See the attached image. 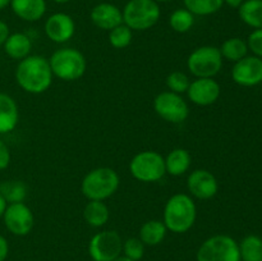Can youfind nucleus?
Returning a JSON list of instances; mask_svg holds the SVG:
<instances>
[{
  "label": "nucleus",
  "instance_id": "1",
  "mask_svg": "<svg viewBox=\"0 0 262 261\" xmlns=\"http://www.w3.org/2000/svg\"><path fill=\"white\" fill-rule=\"evenodd\" d=\"M49 59L42 55H28L15 68V81L23 91L40 95L48 91L53 83Z\"/></svg>",
  "mask_w": 262,
  "mask_h": 261
},
{
  "label": "nucleus",
  "instance_id": "2",
  "mask_svg": "<svg viewBox=\"0 0 262 261\" xmlns=\"http://www.w3.org/2000/svg\"><path fill=\"white\" fill-rule=\"evenodd\" d=\"M197 206L193 197L187 193L170 196L164 206L163 222L171 233L182 234L191 229L196 223Z\"/></svg>",
  "mask_w": 262,
  "mask_h": 261
},
{
  "label": "nucleus",
  "instance_id": "3",
  "mask_svg": "<svg viewBox=\"0 0 262 261\" xmlns=\"http://www.w3.org/2000/svg\"><path fill=\"white\" fill-rule=\"evenodd\" d=\"M119 174L109 166H100L90 170L81 182V192L87 200L105 201L118 191Z\"/></svg>",
  "mask_w": 262,
  "mask_h": 261
},
{
  "label": "nucleus",
  "instance_id": "4",
  "mask_svg": "<svg viewBox=\"0 0 262 261\" xmlns=\"http://www.w3.org/2000/svg\"><path fill=\"white\" fill-rule=\"evenodd\" d=\"M54 77L66 82L81 78L87 69V60L83 54L74 48H61L54 51L49 58Z\"/></svg>",
  "mask_w": 262,
  "mask_h": 261
},
{
  "label": "nucleus",
  "instance_id": "5",
  "mask_svg": "<svg viewBox=\"0 0 262 261\" xmlns=\"http://www.w3.org/2000/svg\"><path fill=\"white\" fill-rule=\"evenodd\" d=\"M122 14L123 23L132 31H147L159 22L161 9L154 0H129Z\"/></svg>",
  "mask_w": 262,
  "mask_h": 261
},
{
  "label": "nucleus",
  "instance_id": "6",
  "mask_svg": "<svg viewBox=\"0 0 262 261\" xmlns=\"http://www.w3.org/2000/svg\"><path fill=\"white\" fill-rule=\"evenodd\" d=\"M129 171L130 176L138 182L154 183L166 174L165 159L158 151H140L129 161Z\"/></svg>",
  "mask_w": 262,
  "mask_h": 261
},
{
  "label": "nucleus",
  "instance_id": "7",
  "mask_svg": "<svg viewBox=\"0 0 262 261\" xmlns=\"http://www.w3.org/2000/svg\"><path fill=\"white\" fill-rule=\"evenodd\" d=\"M223 56L219 48L204 45L196 48L187 58V68L196 78H214L223 68Z\"/></svg>",
  "mask_w": 262,
  "mask_h": 261
},
{
  "label": "nucleus",
  "instance_id": "8",
  "mask_svg": "<svg viewBox=\"0 0 262 261\" xmlns=\"http://www.w3.org/2000/svg\"><path fill=\"white\" fill-rule=\"evenodd\" d=\"M197 261H241L238 242L228 234H215L201 243Z\"/></svg>",
  "mask_w": 262,
  "mask_h": 261
},
{
  "label": "nucleus",
  "instance_id": "9",
  "mask_svg": "<svg viewBox=\"0 0 262 261\" xmlns=\"http://www.w3.org/2000/svg\"><path fill=\"white\" fill-rule=\"evenodd\" d=\"M155 113L165 122L179 124L183 123L189 115L188 102L183 96L171 91H163L154 99Z\"/></svg>",
  "mask_w": 262,
  "mask_h": 261
},
{
  "label": "nucleus",
  "instance_id": "10",
  "mask_svg": "<svg viewBox=\"0 0 262 261\" xmlns=\"http://www.w3.org/2000/svg\"><path fill=\"white\" fill-rule=\"evenodd\" d=\"M122 251L123 240L117 230H101L90 240L89 253L94 261H114Z\"/></svg>",
  "mask_w": 262,
  "mask_h": 261
},
{
  "label": "nucleus",
  "instance_id": "11",
  "mask_svg": "<svg viewBox=\"0 0 262 261\" xmlns=\"http://www.w3.org/2000/svg\"><path fill=\"white\" fill-rule=\"evenodd\" d=\"M4 225L12 234L25 237L32 230L35 224V216L30 206L25 202L9 204L3 215Z\"/></svg>",
  "mask_w": 262,
  "mask_h": 261
},
{
  "label": "nucleus",
  "instance_id": "12",
  "mask_svg": "<svg viewBox=\"0 0 262 261\" xmlns=\"http://www.w3.org/2000/svg\"><path fill=\"white\" fill-rule=\"evenodd\" d=\"M187 189L194 199L211 200L219 192V182L207 169H194L187 178Z\"/></svg>",
  "mask_w": 262,
  "mask_h": 261
},
{
  "label": "nucleus",
  "instance_id": "13",
  "mask_svg": "<svg viewBox=\"0 0 262 261\" xmlns=\"http://www.w3.org/2000/svg\"><path fill=\"white\" fill-rule=\"evenodd\" d=\"M232 79L243 87H253L262 83V59L256 55H247L234 63Z\"/></svg>",
  "mask_w": 262,
  "mask_h": 261
},
{
  "label": "nucleus",
  "instance_id": "14",
  "mask_svg": "<svg viewBox=\"0 0 262 261\" xmlns=\"http://www.w3.org/2000/svg\"><path fill=\"white\" fill-rule=\"evenodd\" d=\"M187 96L197 106H210L219 100L222 87L214 78H196L191 81Z\"/></svg>",
  "mask_w": 262,
  "mask_h": 261
},
{
  "label": "nucleus",
  "instance_id": "15",
  "mask_svg": "<svg viewBox=\"0 0 262 261\" xmlns=\"http://www.w3.org/2000/svg\"><path fill=\"white\" fill-rule=\"evenodd\" d=\"M45 35L55 44H66L71 40L76 32V22L69 14L63 12L53 13L49 15L43 25Z\"/></svg>",
  "mask_w": 262,
  "mask_h": 261
},
{
  "label": "nucleus",
  "instance_id": "16",
  "mask_svg": "<svg viewBox=\"0 0 262 261\" xmlns=\"http://www.w3.org/2000/svg\"><path fill=\"white\" fill-rule=\"evenodd\" d=\"M90 19L97 28L110 31L123 23V14L120 8L112 3H100L92 8Z\"/></svg>",
  "mask_w": 262,
  "mask_h": 261
},
{
  "label": "nucleus",
  "instance_id": "17",
  "mask_svg": "<svg viewBox=\"0 0 262 261\" xmlns=\"http://www.w3.org/2000/svg\"><path fill=\"white\" fill-rule=\"evenodd\" d=\"M10 8L19 19L37 22L46 13V0H12Z\"/></svg>",
  "mask_w": 262,
  "mask_h": 261
},
{
  "label": "nucleus",
  "instance_id": "18",
  "mask_svg": "<svg viewBox=\"0 0 262 261\" xmlns=\"http://www.w3.org/2000/svg\"><path fill=\"white\" fill-rule=\"evenodd\" d=\"M19 123V109L10 95L0 92V135L10 133Z\"/></svg>",
  "mask_w": 262,
  "mask_h": 261
},
{
  "label": "nucleus",
  "instance_id": "19",
  "mask_svg": "<svg viewBox=\"0 0 262 261\" xmlns=\"http://www.w3.org/2000/svg\"><path fill=\"white\" fill-rule=\"evenodd\" d=\"M5 54L15 60H22L27 58L32 50V41L30 36L23 32H14L8 36L7 41L3 45Z\"/></svg>",
  "mask_w": 262,
  "mask_h": 261
},
{
  "label": "nucleus",
  "instance_id": "20",
  "mask_svg": "<svg viewBox=\"0 0 262 261\" xmlns=\"http://www.w3.org/2000/svg\"><path fill=\"white\" fill-rule=\"evenodd\" d=\"M164 159H165L166 174L171 177L183 176L191 168L192 156L186 148H173Z\"/></svg>",
  "mask_w": 262,
  "mask_h": 261
},
{
  "label": "nucleus",
  "instance_id": "21",
  "mask_svg": "<svg viewBox=\"0 0 262 261\" xmlns=\"http://www.w3.org/2000/svg\"><path fill=\"white\" fill-rule=\"evenodd\" d=\"M83 219L90 227H104L110 219L109 207L104 201L90 200L83 209Z\"/></svg>",
  "mask_w": 262,
  "mask_h": 261
},
{
  "label": "nucleus",
  "instance_id": "22",
  "mask_svg": "<svg viewBox=\"0 0 262 261\" xmlns=\"http://www.w3.org/2000/svg\"><path fill=\"white\" fill-rule=\"evenodd\" d=\"M166 233H168V229H166L165 224H164L163 220H147V222L143 223L140 228V238L142 241V243L145 246H158L165 240Z\"/></svg>",
  "mask_w": 262,
  "mask_h": 261
},
{
  "label": "nucleus",
  "instance_id": "23",
  "mask_svg": "<svg viewBox=\"0 0 262 261\" xmlns=\"http://www.w3.org/2000/svg\"><path fill=\"white\" fill-rule=\"evenodd\" d=\"M238 14L248 27L253 30L262 28V0H245L238 8Z\"/></svg>",
  "mask_w": 262,
  "mask_h": 261
},
{
  "label": "nucleus",
  "instance_id": "24",
  "mask_svg": "<svg viewBox=\"0 0 262 261\" xmlns=\"http://www.w3.org/2000/svg\"><path fill=\"white\" fill-rule=\"evenodd\" d=\"M223 59L237 63L238 60L248 55L247 41L241 37H230L225 40L219 48Z\"/></svg>",
  "mask_w": 262,
  "mask_h": 261
},
{
  "label": "nucleus",
  "instance_id": "25",
  "mask_svg": "<svg viewBox=\"0 0 262 261\" xmlns=\"http://www.w3.org/2000/svg\"><path fill=\"white\" fill-rule=\"evenodd\" d=\"M27 193V186L23 181L9 179V181H4L0 183V194L7 201L8 205L25 202Z\"/></svg>",
  "mask_w": 262,
  "mask_h": 261
},
{
  "label": "nucleus",
  "instance_id": "26",
  "mask_svg": "<svg viewBox=\"0 0 262 261\" xmlns=\"http://www.w3.org/2000/svg\"><path fill=\"white\" fill-rule=\"evenodd\" d=\"M241 261H262V238L248 234L238 243Z\"/></svg>",
  "mask_w": 262,
  "mask_h": 261
},
{
  "label": "nucleus",
  "instance_id": "27",
  "mask_svg": "<svg viewBox=\"0 0 262 261\" xmlns=\"http://www.w3.org/2000/svg\"><path fill=\"white\" fill-rule=\"evenodd\" d=\"M184 8L196 17H207L219 12L224 5L223 0H183Z\"/></svg>",
  "mask_w": 262,
  "mask_h": 261
},
{
  "label": "nucleus",
  "instance_id": "28",
  "mask_svg": "<svg viewBox=\"0 0 262 261\" xmlns=\"http://www.w3.org/2000/svg\"><path fill=\"white\" fill-rule=\"evenodd\" d=\"M194 15L186 8L176 9L169 15V26L174 32L186 33L193 27Z\"/></svg>",
  "mask_w": 262,
  "mask_h": 261
},
{
  "label": "nucleus",
  "instance_id": "29",
  "mask_svg": "<svg viewBox=\"0 0 262 261\" xmlns=\"http://www.w3.org/2000/svg\"><path fill=\"white\" fill-rule=\"evenodd\" d=\"M133 31L124 23L109 31V42L114 49H125L130 45Z\"/></svg>",
  "mask_w": 262,
  "mask_h": 261
},
{
  "label": "nucleus",
  "instance_id": "30",
  "mask_svg": "<svg viewBox=\"0 0 262 261\" xmlns=\"http://www.w3.org/2000/svg\"><path fill=\"white\" fill-rule=\"evenodd\" d=\"M165 83L166 87H168V91L183 95L188 90L189 84H191V79H189V77L184 72L174 71L168 74V77L165 79Z\"/></svg>",
  "mask_w": 262,
  "mask_h": 261
},
{
  "label": "nucleus",
  "instance_id": "31",
  "mask_svg": "<svg viewBox=\"0 0 262 261\" xmlns=\"http://www.w3.org/2000/svg\"><path fill=\"white\" fill-rule=\"evenodd\" d=\"M123 256L133 261H140L145 255V245L137 237L128 238L123 241Z\"/></svg>",
  "mask_w": 262,
  "mask_h": 261
},
{
  "label": "nucleus",
  "instance_id": "32",
  "mask_svg": "<svg viewBox=\"0 0 262 261\" xmlns=\"http://www.w3.org/2000/svg\"><path fill=\"white\" fill-rule=\"evenodd\" d=\"M248 50L252 51L253 55L262 59V28L253 30L247 40Z\"/></svg>",
  "mask_w": 262,
  "mask_h": 261
},
{
  "label": "nucleus",
  "instance_id": "33",
  "mask_svg": "<svg viewBox=\"0 0 262 261\" xmlns=\"http://www.w3.org/2000/svg\"><path fill=\"white\" fill-rule=\"evenodd\" d=\"M10 160H12V155H10L9 147L4 141L0 140V170L7 169L9 166Z\"/></svg>",
  "mask_w": 262,
  "mask_h": 261
},
{
  "label": "nucleus",
  "instance_id": "34",
  "mask_svg": "<svg viewBox=\"0 0 262 261\" xmlns=\"http://www.w3.org/2000/svg\"><path fill=\"white\" fill-rule=\"evenodd\" d=\"M8 253H9V243H8L7 238L0 234V261H5Z\"/></svg>",
  "mask_w": 262,
  "mask_h": 261
},
{
  "label": "nucleus",
  "instance_id": "35",
  "mask_svg": "<svg viewBox=\"0 0 262 261\" xmlns=\"http://www.w3.org/2000/svg\"><path fill=\"white\" fill-rule=\"evenodd\" d=\"M9 35H10L9 26H8L4 20H0V46L4 45Z\"/></svg>",
  "mask_w": 262,
  "mask_h": 261
},
{
  "label": "nucleus",
  "instance_id": "36",
  "mask_svg": "<svg viewBox=\"0 0 262 261\" xmlns=\"http://www.w3.org/2000/svg\"><path fill=\"white\" fill-rule=\"evenodd\" d=\"M223 2H224V4H227L228 7L234 8V9H238V8L242 5V3L245 2V0H223Z\"/></svg>",
  "mask_w": 262,
  "mask_h": 261
},
{
  "label": "nucleus",
  "instance_id": "37",
  "mask_svg": "<svg viewBox=\"0 0 262 261\" xmlns=\"http://www.w3.org/2000/svg\"><path fill=\"white\" fill-rule=\"evenodd\" d=\"M7 206H8L7 201H5V200L3 199L2 194H0V219H2L3 215H4V211L5 209H7Z\"/></svg>",
  "mask_w": 262,
  "mask_h": 261
},
{
  "label": "nucleus",
  "instance_id": "38",
  "mask_svg": "<svg viewBox=\"0 0 262 261\" xmlns=\"http://www.w3.org/2000/svg\"><path fill=\"white\" fill-rule=\"evenodd\" d=\"M10 2L12 0H0V10L5 9L7 7H10Z\"/></svg>",
  "mask_w": 262,
  "mask_h": 261
},
{
  "label": "nucleus",
  "instance_id": "39",
  "mask_svg": "<svg viewBox=\"0 0 262 261\" xmlns=\"http://www.w3.org/2000/svg\"><path fill=\"white\" fill-rule=\"evenodd\" d=\"M114 261H133V260H130V258L125 257V256H119V257L115 258Z\"/></svg>",
  "mask_w": 262,
  "mask_h": 261
},
{
  "label": "nucleus",
  "instance_id": "40",
  "mask_svg": "<svg viewBox=\"0 0 262 261\" xmlns=\"http://www.w3.org/2000/svg\"><path fill=\"white\" fill-rule=\"evenodd\" d=\"M54 3H56V4H67V3L72 2V0H53Z\"/></svg>",
  "mask_w": 262,
  "mask_h": 261
},
{
  "label": "nucleus",
  "instance_id": "41",
  "mask_svg": "<svg viewBox=\"0 0 262 261\" xmlns=\"http://www.w3.org/2000/svg\"><path fill=\"white\" fill-rule=\"evenodd\" d=\"M154 2H156L158 4H160V3H169V2H171V0H154Z\"/></svg>",
  "mask_w": 262,
  "mask_h": 261
}]
</instances>
